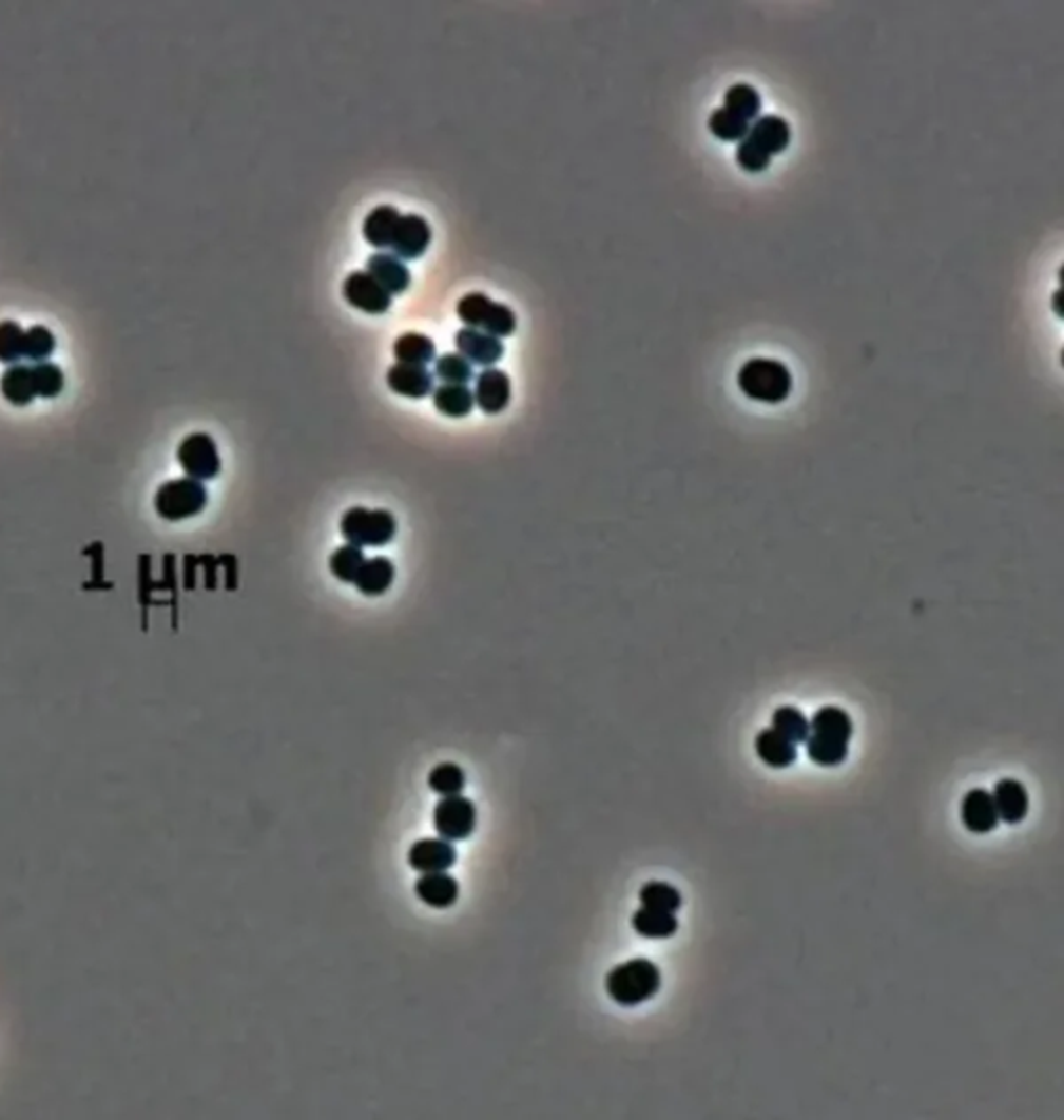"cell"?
Segmentation results:
<instances>
[{
	"mask_svg": "<svg viewBox=\"0 0 1064 1120\" xmlns=\"http://www.w3.org/2000/svg\"><path fill=\"white\" fill-rule=\"evenodd\" d=\"M434 376L443 385H468L475 381L472 364L460 353H443L434 360Z\"/></svg>",
	"mask_w": 1064,
	"mask_h": 1120,
	"instance_id": "obj_29",
	"label": "cell"
},
{
	"mask_svg": "<svg viewBox=\"0 0 1064 1120\" xmlns=\"http://www.w3.org/2000/svg\"><path fill=\"white\" fill-rule=\"evenodd\" d=\"M417 896L432 909H449L460 896V886L445 871L423 873L417 882Z\"/></svg>",
	"mask_w": 1064,
	"mask_h": 1120,
	"instance_id": "obj_18",
	"label": "cell"
},
{
	"mask_svg": "<svg viewBox=\"0 0 1064 1120\" xmlns=\"http://www.w3.org/2000/svg\"><path fill=\"white\" fill-rule=\"evenodd\" d=\"M458 318L470 327L485 331L497 340L509 337L516 331V314L505 304L494 302L485 293H466L458 302Z\"/></svg>",
	"mask_w": 1064,
	"mask_h": 1120,
	"instance_id": "obj_5",
	"label": "cell"
},
{
	"mask_svg": "<svg viewBox=\"0 0 1064 1120\" xmlns=\"http://www.w3.org/2000/svg\"><path fill=\"white\" fill-rule=\"evenodd\" d=\"M344 297L350 306L366 314H385L393 302V295L385 291L368 273L348 275L344 283Z\"/></svg>",
	"mask_w": 1064,
	"mask_h": 1120,
	"instance_id": "obj_10",
	"label": "cell"
},
{
	"mask_svg": "<svg viewBox=\"0 0 1064 1120\" xmlns=\"http://www.w3.org/2000/svg\"><path fill=\"white\" fill-rule=\"evenodd\" d=\"M738 389L755 402L781 404L792 391V374L786 364L770 358H753L744 362L736 376Z\"/></svg>",
	"mask_w": 1064,
	"mask_h": 1120,
	"instance_id": "obj_2",
	"label": "cell"
},
{
	"mask_svg": "<svg viewBox=\"0 0 1064 1120\" xmlns=\"http://www.w3.org/2000/svg\"><path fill=\"white\" fill-rule=\"evenodd\" d=\"M400 212L393 207H376L368 212L362 225L364 239L374 248H391V239L400 220Z\"/></svg>",
	"mask_w": 1064,
	"mask_h": 1120,
	"instance_id": "obj_22",
	"label": "cell"
},
{
	"mask_svg": "<svg viewBox=\"0 0 1064 1120\" xmlns=\"http://www.w3.org/2000/svg\"><path fill=\"white\" fill-rule=\"evenodd\" d=\"M475 404L489 417L501 414L511 402V381L499 368H485L475 383Z\"/></svg>",
	"mask_w": 1064,
	"mask_h": 1120,
	"instance_id": "obj_11",
	"label": "cell"
},
{
	"mask_svg": "<svg viewBox=\"0 0 1064 1120\" xmlns=\"http://www.w3.org/2000/svg\"><path fill=\"white\" fill-rule=\"evenodd\" d=\"M723 109L732 115L740 117L742 121L751 123L759 119L761 113V96L759 92L749 83H736L726 90L723 96Z\"/></svg>",
	"mask_w": 1064,
	"mask_h": 1120,
	"instance_id": "obj_27",
	"label": "cell"
},
{
	"mask_svg": "<svg viewBox=\"0 0 1064 1120\" xmlns=\"http://www.w3.org/2000/svg\"><path fill=\"white\" fill-rule=\"evenodd\" d=\"M366 556L360 547L355 545H344L340 549L333 552L331 560H329V567H331V574L342 580V582H352L354 584L355 576L360 572V567L364 565Z\"/></svg>",
	"mask_w": 1064,
	"mask_h": 1120,
	"instance_id": "obj_34",
	"label": "cell"
},
{
	"mask_svg": "<svg viewBox=\"0 0 1064 1120\" xmlns=\"http://www.w3.org/2000/svg\"><path fill=\"white\" fill-rule=\"evenodd\" d=\"M851 715L834 704H826L809 721L805 740L809 759L819 768H838L847 761L852 738Z\"/></svg>",
	"mask_w": 1064,
	"mask_h": 1120,
	"instance_id": "obj_1",
	"label": "cell"
},
{
	"mask_svg": "<svg viewBox=\"0 0 1064 1120\" xmlns=\"http://www.w3.org/2000/svg\"><path fill=\"white\" fill-rule=\"evenodd\" d=\"M387 385L398 395L410 398V400H423L432 393L434 374L426 366H410V364H395L387 372Z\"/></svg>",
	"mask_w": 1064,
	"mask_h": 1120,
	"instance_id": "obj_15",
	"label": "cell"
},
{
	"mask_svg": "<svg viewBox=\"0 0 1064 1120\" xmlns=\"http://www.w3.org/2000/svg\"><path fill=\"white\" fill-rule=\"evenodd\" d=\"M428 786L441 796H456L466 786V773L456 764H441L428 773Z\"/></svg>",
	"mask_w": 1064,
	"mask_h": 1120,
	"instance_id": "obj_32",
	"label": "cell"
},
{
	"mask_svg": "<svg viewBox=\"0 0 1064 1120\" xmlns=\"http://www.w3.org/2000/svg\"><path fill=\"white\" fill-rule=\"evenodd\" d=\"M32 379L36 395L40 398H57L65 387V374L63 370L53 362H38L32 366Z\"/></svg>",
	"mask_w": 1064,
	"mask_h": 1120,
	"instance_id": "obj_33",
	"label": "cell"
},
{
	"mask_svg": "<svg viewBox=\"0 0 1064 1120\" xmlns=\"http://www.w3.org/2000/svg\"><path fill=\"white\" fill-rule=\"evenodd\" d=\"M456 348L462 358H466L470 364L487 366L491 368L503 355V344L494 335L479 331V329H460L456 333Z\"/></svg>",
	"mask_w": 1064,
	"mask_h": 1120,
	"instance_id": "obj_14",
	"label": "cell"
},
{
	"mask_svg": "<svg viewBox=\"0 0 1064 1120\" xmlns=\"http://www.w3.org/2000/svg\"><path fill=\"white\" fill-rule=\"evenodd\" d=\"M209 503V493L200 481L175 479L165 483L154 499V507L160 518L177 522L198 516Z\"/></svg>",
	"mask_w": 1064,
	"mask_h": 1120,
	"instance_id": "obj_6",
	"label": "cell"
},
{
	"mask_svg": "<svg viewBox=\"0 0 1064 1120\" xmlns=\"http://www.w3.org/2000/svg\"><path fill=\"white\" fill-rule=\"evenodd\" d=\"M55 335L51 333V329L42 327V325H36L32 329H27L23 333V358L32 360V362H46V358L53 355L55 351Z\"/></svg>",
	"mask_w": 1064,
	"mask_h": 1120,
	"instance_id": "obj_35",
	"label": "cell"
},
{
	"mask_svg": "<svg viewBox=\"0 0 1064 1120\" xmlns=\"http://www.w3.org/2000/svg\"><path fill=\"white\" fill-rule=\"evenodd\" d=\"M395 578V567L387 558H372L364 561L355 576V588L366 597L385 595Z\"/></svg>",
	"mask_w": 1064,
	"mask_h": 1120,
	"instance_id": "obj_21",
	"label": "cell"
},
{
	"mask_svg": "<svg viewBox=\"0 0 1064 1120\" xmlns=\"http://www.w3.org/2000/svg\"><path fill=\"white\" fill-rule=\"evenodd\" d=\"M772 728L792 745H802L809 736V719L800 709L790 704H784L774 711Z\"/></svg>",
	"mask_w": 1064,
	"mask_h": 1120,
	"instance_id": "obj_28",
	"label": "cell"
},
{
	"mask_svg": "<svg viewBox=\"0 0 1064 1120\" xmlns=\"http://www.w3.org/2000/svg\"><path fill=\"white\" fill-rule=\"evenodd\" d=\"M747 138L753 141L759 150H763L768 156H776V154H781L790 143V125L781 117L766 115L755 121Z\"/></svg>",
	"mask_w": 1064,
	"mask_h": 1120,
	"instance_id": "obj_20",
	"label": "cell"
},
{
	"mask_svg": "<svg viewBox=\"0 0 1064 1120\" xmlns=\"http://www.w3.org/2000/svg\"><path fill=\"white\" fill-rule=\"evenodd\" d=\"M640 903L649 909L676 912L682 907V894L665 882H649L640 888Z\"/></svg>",
	"mask_w": 1064,
	"mask_h": 1120,
	"instance_id": "obj_30",
	"label": "cell"
},
{
	"mask_svg": "<svg viewBox=\"0 0 1064 1120\" xmlns=\"http://www.w3.org/2000/svg\"><path fill=\"white\" fill-rule=\"evenodd\" d=\"M366 273L391 295L404 293L412 283L410 269L395 254H372L366 263Z\"/></svg>",
	"mask_w": 1064,
	"mask_h": 1120,
	"instance_id": "obj_16",
	"label": "cell"
},
{
	"mask_svg": "<svg viewBox=\"0 0 1064 1120\" xmlns=\"http://www.w3.org/2000/svg\"><path fill=\"white\" fill-rule=\"evenodd\" d=\"M661 985V973L655 963L646 959H633L610 971L605 989L610 998L620 1006H639L651 1000Z\"/></svg>",
	"mask_w": 1064,
	"mask_h": 1120,
	"instance_id": "obj_3",
	"label": "cell"
},
{
	"mask_svg": "<svg viewBox=\"0 0 1064 1120\" xmlns=\"http://www.w3.org/2000/svg\"><path fill=\"white\" fill-rule=\"evenodd\" d=\"M393 355L400 364L410 366H426L434 360L437 346L434 342L423 333H404L393 344Z\"/></svg>",
	"mask_w": 1064,
	"mask_h": 1120,
	"instance_id": "obj_26",
	"label": "cell"
},
{
	"mask_svg": "<svg viewBox=\"0 0 1064 1120\" xmlns=\"http://www.w3.org/2000/svg\"><path fill=\"white\" fill-rule=\"evenodd\" d=\"M961 822L973 834L993 832L1000 824V817L993 805L992 794L984 788L969 790L961 803Z\"/></svg>",
	"mask_w": 1064,
	"mask_h": 1120,
	"instance_id": "obj_12",
	"label": "cell"
},
{
	"mask_svg": "<svg viewBox=\"0 0 1064 1120\" xmlns=\"http://www.w3.org/2000/svg\"><path fill=\"white\" fill-rule=\"evenodd\" d=\"M736 162L747 173H761L772 165V156H768L763 150H759L749 138L738 141L736 148Z\"/></svg>",
	"mask_w": 1064,
	"mask_h": 1120,
	"instance_id": "obj_37",
	"label": "cell"
},
{
	"mask_svg": "<svg viewBox=\"0 0 1064 1120\" xmlns=\"http://www.w3.org/2000/svg\"><path fill=\"white\" fill-rule=\"evenodd\" d=\"M477 828V807L466 796H443L434 807V830L443 841H466Z\"/></svg>",
	"mask_w": 1064,
	"mask_h": 1120,
	"instance_id": "obj_7",
	"label": "cell"
},
{
	"mask_svg": "<svg viewBox=\"0 0 1064 1120\" xmlns=\"http://www.w3.org/2000/svg\"><path fill=\"white\" fill-rule=\"evenodd\" d=\"M340 530L344 539L360 549L364 547H385L395 539L398 522L387 509H366L352 507L344 514Z\"/></svg>",
	"mask_w": 1064,
	"mask_h": 1120,
	"instance_id": "obj_4",
	"label": "cell"
},
{
	"mask_svg": "<svg viewBox=\"0 0 1064 1120\" xmlns=\"http://www.w3.org/2000/svg\"><path fill=\"white\" fill-rule=\"evenodd\" d=\"M635 931L649 940H665L678 931L676 912L642 907L633 914Z\"/></svg>",
	"mask_w": 1064,
	"mask_h": 1120,
	"instance_id": "obj_24",
	"label": "cell"
},
{
	"mask_svg": "<svg viewBox=\"0 0 1064 1120\" xmlns=\"http://www.w3.org/2000/svg\"><path fill=\"white\" fill-rule=\"evenodd\" d=\"M177 460L183 472L194 481H213L220 472V458L213 437L207 432H194L186 437L177 449Z\"/></svg>",
	"mask_w": 1064,
	"mask_h": 1120,
	"instance_id": "obj_8",
	"label": "cell"
},
{
	"mask_svg": "<svg viewBox=\"0 0 1064 1120\" xmlns=\"http://www.w3.org/2000/svg\"><path fill=\"white\" fill-rule=\"evenodd\" d=\"M23 329L13 323H0V362L17 364L23 358Z\"/></svg>",
	"mask_w": 1064,
	"mask_h": 1120,
	"instance_id": "obj_36",
	"label": "cell"
},
{
	"mask_svg": "<svg viewBox=\"0 0 1064 1120\" xmlns=\"http://www.w3.org/2000/svg\"><path fill=\"white\" fill-rule=\"evenodd\" d=\"M432 231L430 225L419 214H402L391 239V250L402 260L421 258L428 250Z\"/></svg>",
	"mask_w": 1064,
	"mask_h": 1120,
	"instance_id": "obj_9",
	"label": "cell"
},
{
	"mask_svg": "<svg viewBox=\"0 0 1064 1120\" xmlns=\"http://www.w3.org/2000/svg\"><path fill=\"white\" fill-rule=\"evenodd\" d=\"M434 408L449 419H466L475 408V393L466 385H441L432 389Z\"/></svg>",
	"mask_w": 1064,
	"mask_h": 1120,
	"instance_id": "obj_23",
	"label": "cell"
},
{
	"mask_svg": "<svg viewBox=\"0 0 1064 1120\" xmlns=\"http://www.w3.org/2000/svg\"><path fill=\"white\" fill-rule=\"evenodd\" d=\"M992 798L1000 822L1008 826H1019L1029 813L1027 788L1014 777H1004L995 781Z\"/></svg>",
	"mask_w": 1064,
	"mask_h": 1120,
	"instance_id": "obj_13",
	"label": "cell"
},
{
	"mask_svg": "<svg viewBox=\"0 0 1064 1120\" xmlns=\"http://www.w3.org/2000/svg\"><path fill=\"white\" fill-rule=\"evenodd\" d=\"M408 861L421 873L447 871L456 863V848L449 841L417 842L408 852Z\"/></svg>",
	"mask_w": 1064,
	"mask_h": 1120,
	"instance_id": "obj_17",
	"label": "cell"
},
{
	"mask_svg": "<svg viewBox=\"0 0 1064 1120\" xmlns=\"http://www.w3.org/2000/svg\"><path fill=\"white\" fill-rule=\"evenodd\" d=\"M0 391L13 406H27L36 398L32 366L13 364L0 379Z\"/></svg>",
	"mask_w": 1064,
	"mask_h": 1120,
	"instance_id": "obj_25",
	"label": "cell"
},
{
	"mask_svg": "<svg viewBox=\"0 0 1064 1120\" xmlns=\"http://www.w3.org/2000/svg\"><path fill=\"white\" fill-rule=\"evenodd\" d=\"M755 753L768 768H774V770L790 768L798 757L796 745L786 740L774 728H766L757 734Z\"/></svg>",
	"mask_w": 1064,
	"mask_h": 1120,
	"instance_id": "obj_19",
	"label": "cell"
},
{
	"mask_svg": "<svg viewBox=\"0 0 1064 1120\" xmlns=\"http://www.w3.org/2000/svg\"><path fill=\"white\" fill-rule=\"evenodd\" d=\"M708 128H710L711 136H715L717 140L721 141L744 140L749 136V130H751L747 121H742L740 117L732 115L726 109H717V111L711 113Z\"/></svg>",
	"mask_w": 1064,
	"mask_h": 1120,
	"instance_id": "obj_31",
	"label": "cell"
}]
</instances>
